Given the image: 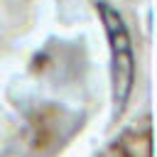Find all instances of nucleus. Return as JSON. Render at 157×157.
Here are the masks:
<instances>
[{"mask_svg": "<svg viewBox=\"0 0 157 157\" xmlns=\"http://www.w3.org/2000/svg\"><path fill=\"white\" fill-rule=\"evenodd\" d=\"M96 12L101 20V27L105 32L108 39V54H110V113L113 120H118L132 96V86H135V49H132V39H130V29L123 20V15L98 0L96 2Z\"/></svg>", "mask_w": 157, "mask_h": 157, "instance_id": "obj_1", "label": "nucleus"}]
</instances>
